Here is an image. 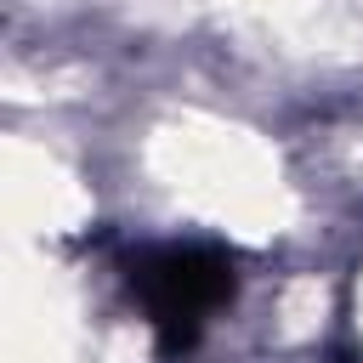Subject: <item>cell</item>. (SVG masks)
<instances>
[{
  "label": "cell",
  "instance_id": "6da1fadb",
  "mask_svg": "<svg viewBox=\"0 0 363 363\" xmlns=\"http://www.w3.org/2000/svg\"><path fill=\"white\" fill-rule=\"evenodd\" d=\"M130 289L164 357H182L216 306L233 301V255L216 244H153L130 255Z\"/></svg>",
  "mask_w": 363,
  "mask_h": 363
}]
</instances>
